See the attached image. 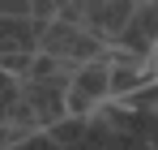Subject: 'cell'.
Segmentation results:
<instances>
[{
    "instance_id": "cell-1",
    "label": "cell",
    "mask_w": 158,
    "mask_h": 150,
    "mask_svg": "<svg viewBox=\"0 0 158 150\" xmlns=\"http://www.w3.org/2000/svg\"><path fill=\"white\" fill-rule=\"evenodd\" d=\"M39 51H47V56H56V60H64V64L77 69L85 60L103 56L107 43L85 22H77V17H52V22H43V30H39Z\"/></svg>"
},
{
    "instance_id": "cell-2",
    "label": "cell",
    "mask_w": 158,
    "mask_h": 150,
    "mask_svg": "<svg viewBox=\"0 0 158 150\" xmlns=\"http://www.w3.org/2000/svg\"><path fill=\"white\" fill-rule=\"evenodd\" d=\"M64 99H69V112H73V116H90L98 103L111 99V60H107V51L73 69Z\"/></svg>"
},
{
    "instance_id": "cell-3",
    "label": "cell",
    "mask_w": 158,
    "mask_h": 150,
    "mask_svg": "<svg viewBox=\"0 0 158 150\" xmlns=\"http://www.w3.org/2000/svg\"><path fill=\"white\" fill-rule=\"evenodd\" d=\"M111 47H124L132 56H141V60H154V51H158V0H137L132 4L128 26L120 30V39Z\"/></svg>"
},
{
    "instance_id": "cell-4",
    "label": "cell",
    "mask_w": 158,
    "mask_h": 150,
    "mask_svg": "<svg viewBox=\"0 0 158 150\" xmlns=\"http://www.w3.org/2000/svg\"><path fill=\"white\" fill-rule=\"evenodd\" d=\"M132 4L137 0H98V4H90L85 13H81V22L90 26L98 39H103L107 47L120 39V30L128 26V17H132Z\"/></svg>"
},
{
    "instance_id": "cell-5",
    "label": "cell",
    "mask_w": 158,
    "mask_h": 150,
    "mask_svg": "<svg viewBox=\"0 0 158 150\" xmlns=\"http://www.w3.org/2000/svg\"><path fill=\"white\" fill-rule=\"evenodd\" d=\"M43 22L30 13H0V56L9 51H34Z\"/></svg>"
},
{
    "instance_id": "cell-6",
    "label": "cell",
    "mask_w": 158,
    "mask_h": 150,
    "mask_svg": "<svg viewBox=\"0 0 158 150\" xmlns=\"http://www.w3.org/2000/svg\"><path fill=\"white\" fill-rule=\"evenodd\" d=\"M17 99V77L9 73V69H0V125L9 120V107Z\"/></svg>"
}]
</instances>
